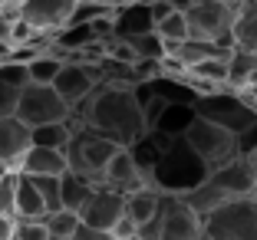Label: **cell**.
Segmentation results:
<instances>
[{"label":"cell","instance_id":"obj_22","mask_svg":"<svg viewBox=\"0 0 257 240\" xmlns=\"http://www.w3.org/2000/svg\"><path fill=\"white\" fill-rule=\"evenodd\" d=\"M92 194V184L86 178H79V174H63L60 178V207L69 210V214H79L83 210V204L89 201Z\"/></svg>","mask_w":257,"mask_h":240},{"label":"cell","instance_id":"obj_12","mask_svg":"<svg viewBox=\"0 0 257 240\" xmlns=\"http://www.w3.org/2000/svg\"><path fill=\"white\" fill-rule=\"evenodd\" d=\"M96 86H99V73H96V66H86V63H63L60 76L53 79V92L69 109L83 105L96 92Z\"/></svg>","mask_w":257,"mask_h":240},{"label":"cell","instance_id":"obj_8","mask_svg":"<svg viewBox=\"0 0 257 240\" xmlns=\"http://www.w3.org/2000/svg\"><path fill=\"white\" fill-rule=\"evenodd\" d=\"M201 224L204 240H257V194L224 204Z\"/></svg>","mask_w":257,"mask_h":240},{"label":"cell","instance_id":"obj_31","mask_svg":"<svg viewBox=\"0 0 257 240\" xmlns=\"http://www.w3.org/2000/svg\"><path fill=\"white\" fill-rule=\"evenodd\" d=\"M0 83L7 86V89H14V92H23L27 86H30V76H27V66L23 63H4L0 66Z\"/></svg>","mask_w":257,"mask_h":240},{"label":"cell","instance_id":"obj_21","mask_svg":"<svg viewBox=\"0 0 257 240\" xmlns=\"http://www.w3.org/2000/svg\"><path fill=\"white\" fill-rule=\"evenodd\" d=\"M234 50L247 53L257 60V0L254 4H244L241 14L234 23Z\"/></svg>","mask_w":257,"mask_h":240},{"label":"cell","instance_id":"obj_37","mask_svg":"<svg viewBox=\"0 0 257 240\" xmlns=\"http://www.w3.org/2000/svg\"><path fill=\"white\" fill-rule=\"evenodd\" d=\"M14 60V46L10 43H0V66H4V63H10Z\"/></svg>","mask_w":257,"mask_h":240},{"label":"cell","instance_id":"obj_16","mask_svg":"<svg viewBox=\"0 0 257 240\" xmlns=\"http://www.w3.org/2000/svg\"><path fill=\"white\" fill-rule=\"evenodd\" d=\"M23 178H63L66 174V155L53 148H30L20 161Z\"/></svg>","mask_w":257,"mask_h":240},{"label":"cell","instance_id":"obj_29","mask_svg":"<svg viewBox=\"0 0 257 240\" xmlns=\"http://www.w3.org/2000/svg\"><path fill=\"white\" fill-rule=\"evenodd\" d=\"M43 227H46V237L50 240H69L79 227V217L69 214V210H56V214H46L43 217Z\"/></svg>","mask_w":257,"mask_h":240},{"label":"cell","instance_id":"obj_18","mask_svg":"<svg viewBox=\"0 0 257 240\" xmlns=\"http://www.w3.org/2000/svg\"><path fill=\"white\" fill-rule=\"evenodd\" d=\"M250 86H257V60L247 56V53H241V50H231L227 53V83H224V89L227 92H244V89H250Z\"/></svg>","mask_w":257,"mask_h":240},{"label":"cell","instance_id":"obj_13","mask_svg":"<svg viewBox=\"0 0 257 240\" xmlns=\"http://www.w3.org/2000/svg\"><path fill=\"white\" fill-rule=\"evenodd\" d=\"M122 207H125V197L122 194L106 191V188H92L89 201L83 204V210H79L76 217H79V224H86V227H96V230L112 233V227L119 224V217H122Z\"/></svg>","mask_w":257,"mask_h":240},{"label":"cell","instance_id":"obj_27","mask_svg":"<svg viewBox=\"0 0 257 240\" xmlns=\"http://www.w3.org/2000/svg\"><path fill=\"white\" fill-rule=\"evenodd\" d=\"M125 43V50L136 56V60H165V46L155 37V30L149 33H136V37H119Z\"/></svg>","mask_w":257,"mask_h":240},{"label":"cell","instance_id":"obj_32","mask_svg":"<svg viewBox=\"0 0 257 240\" xmlns=\"http://www.w3.org/2000/svg\"><path fill=\"white\" fill-rule=\"evenodd\" d=\"M14 201H17V174L4 171L0 174V217H14Z\"/></svg>","mask_w":257,"mask_h":240},{"label":"cell","instance_id":"obj_1","mask_svg":"<svg viewBox=\"0 0 257 240\" xmlns=\"http://www.w3.org/2000/svg\"><path fill=\"white\" fill-rule=\"evenodd\" d=\"M69 122L119 145V148H132L139 138H145V119H142V105H139L136 89L96 86V92L83 105L73 109Z\"/></svg>","mask_w":257,"mask_h":240},{"label":"cell","instance_id":"obj_2","mask_svg":"<svg viewBox=\"0 0 257 240\" xmlns=\"http://www.w3.org/2000/svg\"><path fill=\"white\" fill-rule=\"evenodd\" d=\"M257 194V155H237L231 165L218 168L204 178V184H198L195 191L182 197L198 217H208L218 207L231 201H241V197H254Z\"/></svg>","mask_w":257,"mask_h":240},{"label":"cell","instance_id":"obj_4","mask_svg":"<svg viewBox=\"0 0 257 240\" xmlns=\"http://www.w3.org/2000/svg\"><path fill=\"white\" fill-rule=\"evenodd\" d=\"M188 23V40L211 43L221 50H234V23L244 4L234 0H195V4H175Z\"/></svg>","mask_w":257,"mask_h":240},{"label":"cell","instance_id":"obj_15","mask_svg":"<svg viewBox=\"0 0 257 240\" xmlns=\"http://www.w3.org/2000/svg\"><path fill=\"white\" fill-rule=\"evenodd\" d=\"M30 151V128L17 119H0V174L20 171L23 155Z\"/></svg>","mask_w":257,"mask_h":240},{"label":"cell","instance_id":"obj_6","mask_svg":"<svg viewBox=\"0 0 257 240\" xmlns=\"http://www.w3.org/2000/svg\"><path fill=\"white\" fill-rule=\"evenodd\" d=\"M182 138L198 155V161L208 168V174L218 171V168H224V165H231V161L241 155L237 135H231V132H224V128L211 125V122H204V119H191V125L185 128Z\"/></svg>","mask_w":257,"mask_h":240},{"label":"cell","instance_id":"obj_28","mask_svg":"<svg viewBox=\"0 0 257 240\" xmlns=\"http://www.w3.org/2000/svg\"><path fill=\"white\" fill-rule=\"evenodd\" d=\"M63 60H56L53 53H43L37 60L27 63V76H30V86H53V79L60 76Z\"/></svg>","mask_w":257,"mask_h":240},{"label":"cell","instance_id":"obj_23","mask_svg":"<svg viewBox=\"0 0 257 240\" xmlns=\"http://www.w3.org/2000/svg\"><path fill=\"white\" fill-rule=\"evenodd\" d=\"M227 53L231 50H221V46H211V43H198V40H185V43L172 53V60L185 69H195L198 63H204V60H224Z\"/></svg>","mask_w":257,"mask_h":240},{"label":"cell","instance_id":"obj_36","mask_svg":"<svg viewBox=\"0 0 257 240\" xmlns=\"http://www.w3.org/2000/svg\"><path fill=\"white\" fill-rule=\"evenodd\" d=\"M14 217H0V240H14Z\"/></svg>","mask_w":257,"mask_h":240},{"label":"cell","instance_id":"obj_9","mask_svg":"<svg viewBox=\"0 0 257 240\" xmlns=\"http://www.w3.org/2000/svg\"><path fill=\"white\" fill-rule=\"evenodd\" d=\"M14 119L27 128L40 125H66L73 119V109L53 92V86H27L17 99V112Z\"/></svg>","mask_w":257,"mask_h":240},{"label":"cell","instance_id":"obj_11","mask_svg":"<svg viewBox=\"0 0 257 240\" xmlns=\"http://www.w3.org/2000/svg\"><path fill=\"white\" fill-rule=\"evenodd\" d=\"M76 0H20V20L40 37H56L69 27Z\"/></svg>","mask_w":257,"mask_h":240},{"label":"cell","instance_id":"obj_5","mask_svg":"<svg viewBox=\"0 0 257 240\" xmlns=\"http://www.w3.org/2000/svg\"><path fill=\"white\" fill-rule=\"evenodd\" d=\"M69 125H73V122H69ZM115 151H119V145H112V142H106V138L86 132V128L73 125V138H69V145L63 148V155H66V171L79 174V178L89 181L92 188H99L102 171H106L109 158H112Z\"/></svg>","mask_w":257,"mask_h":240},{"label":"cell","instance_id":"obj_17","mask_svg":"<svg viewBox=\"0 0 257 240\" xmlns=\"http://www.w3.org/2000/svg\"><path fill=\"white\" fill-rule=\"evenodd\" d=\"M159 207H162V194H159V191H155V188H139V191H132V194H125V207H122V214H125L139 230H145L152 220L159 217Z\"/></svg>","mask_w":257,"mask_h":240},{"label":"cell","instance_id":"obj_26","mask_svg":"<svg viewBox=\"0 0 257 240\" xmlns=\"http://www.w3.org/2000/svg\"><path fill=\"white\" fill-rule=\"evenodd\" d=\"M73 138V125H40V128H30V148H53V151H63Z\"/></svg>","mask_w":257,"mask_h":240},{"label":"cell","instance_id":"obj_3","mask_svg":"<svg viewBox=\"0 0 257 240\" xmlns=\"http://www.w3.org/2000/svg\"><path fill=\"white\" fill-rule=\"evenodd\" d=\"M204 178H208V168L185 145V138H172L168 148L162 151V158L155 161V168H152L149 188H155L162 197H185L198 184H204Z\"/></svg>","mask_w":257,"mask_h":240},{"label":"cell","instance_id":"obj_24","mask_svg":"<svg viewBox=\"0 0 257 240\" xmlns=\"http://www.w3.org/2000/svg\"><path fill=\"white\" fill-rule=\"evenodd\" d=\"M155 37L162 40V46H165V56H172L178 46L188 40V23H185V17H182V10L175 7L172 14L165 17V20L155 27Z\"/></svg>","mask_w":257,"mask_h":240},{"label":"cell","instance_id":"obj_19","mask_svg":"<svg viewBox=\"0 0 257 240\" xmlns=\"http://www.w3.org/2000/svg\"><path fill=\"white\" fill-rule=\"evenodd\" d=\"M14 217H17V220H43V217H46V207H43V201H40L37 188H33V181L23 178V174H17Z\"/></svg>","mask_w":257,"mask_h":240},{"label":"cell","instance_id":"obj_7","mask_svg":"<svg viewBox=\"0 0 257 240\" xmlns=\"http://www.w3.org/2000/svg\"><path fill=\"white\" fill-rule=\"evenodd\" d=\"M191 112H195V119L211 122V125L224 128V132H231V135H237V138L257 128V115L250 112L247 105H244L241 99L234 96V92L195 96V102H191Z\"/></svg>","mask_w":257,"mask_h":240},{"label":"cell","instance_id":"obj_33","mask_svg":"<svg viewBox=\"0 0 257 240\" xmlns=\"http://www.w3.org/2000/svg\"><path fill=\"white\" fill-rule=\"evenodd\" d=\"M14 240H50V237H46L43 220H17L14 224Z\"/></svg>","mask_w":257,"mask_h":240},{"label":"cell","instance_id":"obj_20","mask_svg":"<svg viewBox=\"0 0 257 240\" xmlns=\"http://www.w3.org/2000/svg\"><path fill=\"white\" fill-rule=\"evenodd\" d=\"M152 30V14L149 4H132V7H115V40L119 37H136V33Z\"/></svg>","mask_w":257,"mask_h":240},{"label":"cell","instance_id":"obj_34","mask_svg":"<svg viewBox=\"0 0 257 240\" xmlns=\"http://www.w3.org/2000/svg\"><path fill=\"white\" fill-rule=\"evenodd\" d=\"M17 99H20V92L7 89V86L0 83V119H14V112H17Z\"/></svg>","mask_w":257,"mask_h":240},{"label":"cell","instance_id":"obj_38","mask_svg":"<svg viewBox=\"0 0 257 240\" xmlns=\"http://www.w3.org/2000/svg\"><path fill=\"white\" fill-rule=\"evenodd\" d=\"M254 155H257V148H254Z\"/></svg>","mask_w":257,"mask_h":240},{"label":"cell","instance_id":"obj_35","mask_svg":"<svg viewBox=\"0 0 257 240\" xmlns=\"http://www.w3.org/2000/svg\"><path fill=\"white\" fill-rule=\"evenodd\" d=\"M69 240H115L109 230H96V227H86V224H79L76 227V233Z\"/></svg>","mask_w":257,"mask_h":240},{"label":"cell","instance_id":"obj_14","mask_svg":"<svg viewBox=\"0 0 257 240\" xmlns=\"http://www.w3.org/2000/svg\"><path fill=\"white\" fill-rule=\"evenodd\" d=\"M99 188L115 191V194L125 197V194H132V191H139V188H149V181H145V174L139 171V165L132 161L128 148H119L112 158H109V165H106V171H102Z\"/></svg>","mask_w":257,"mask_h":240},{"label":"cell","instance_id":"obj_10","mask_svg":"<svg viewBox=\"0 0 257 240\" xmlns=\"http://www.w3.org/2000/svg\"><path fill=\"white\" fill-rule=\"evenodd\" d=\"M139 237H155V240H204V224L195 210L182 197H162L159 217L152 220Z\"/></svg>","mask_w":257,"mask_h":240},{"label":"cell","instance_id":"obj_25","mask_svg":"<svg viewBox=\"0 0 257 240\" xmlns=\"http://www.w3.org/2000/svg\"><path fill=\"white\" fill-rule=\"evenodd\" d=\"M191 119H195L191 105H168L165 112H162V119L155 122L152 132H159V135H165V138H182L185 128L191 125Z\"/></svg>","mask_w":257,"mask_h":240},{"label":"cell","instance_id":"obj_30","mask_svg":"<svg viewBox=\"0 0 257 240\" xmlns=\"http://www.w3.org/2000/svg\"><path fill=\"white\" fill-rule=\"evenodd\" d=\"M33 181V188H37L40 201H43L46 214H56L60 207V178H30Z\"/></svg>","mask_w":257,"mask_h":240}]
</instances>
